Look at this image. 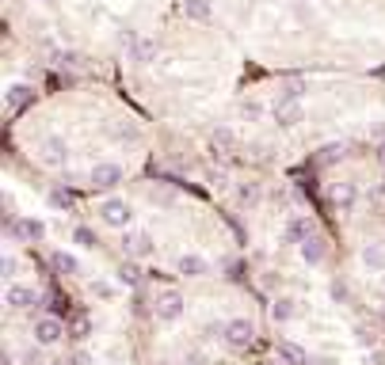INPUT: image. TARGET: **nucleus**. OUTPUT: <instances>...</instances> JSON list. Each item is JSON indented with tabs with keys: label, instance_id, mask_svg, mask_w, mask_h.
I'll use <instances>...</instances> for the list:
<instances>
[{
	"label": "nucleus",
	"instance_id": "0eeeda50",
	"mask_svg": "<svg viewBox=\"0 0 385 365\" xmlns=\"http://www.w3.org/2000/svg\"><path fill=\"white\" fill-rule=\"evenodd\" d=\"M123 252L134 255V259H145V255H153V236L149 232H126L123 236Z\"/></svg>",
	"mask_w": 385,
	"mask_h": 365
},
{
	"label": "nucleus",
	"instance_id": "ddd939ff",
	"mask_svg": "<svg viewBox=\"0 0 385 365\" xmlns=\"http://www.w3.org/2000/svg\"><path fill=\"white\" fill-rule=\"evenodd\" d=\"M324 255H328V243H324V240H320V236H317V232H313V236H309V240H305V243H302V259H305V263H309V267H317V263H324Z\"/></svg>",
	"mask_w": 385,
	"mask_h": 365
},
{
	"label": "nucleus",
	"instance_id": "a878e982",
	"mask_svg": "<svg viewBox=\"0 0 385 365\" xmlns=\"http://www.w3.org/2000/svg\"><path fill=\"white\" fill-rule=\"evenodd\" d=\"M73 240L81 243V247H96V232H92V228H84V225L73 232Z\"/></svg>",
	"mask_w": 385,
	"mask_h": 365
},
{
	"label": "nucleus",
	"instance_id": "c85d7f7f",
	"mask_svg": "<svg viewBox=\"0 0 385 365\" xmlns=\"http://www.w3.org/2000/svg\"><path fill=\"white\" fill-rule=\"evenodd\" d=\"M340 156H344V145H328L320 160H324V164H332V160H340Z\"/></svg>",
	"mask_w": 385,
	"mask_h": 365
},
{
	"label": "nucleus",
	"instance_id": "f3484780",
	"mask_svg": "<svg viewBox=\"0 0 385 365\" xmlns=\"http://www.w3.org/2000/svg\"><path fill=\"white\" fill-rule=\"evenodd\" d=\"M50 263H54L58 274H76V270H81V263H76L69 252H54V255H50Z\"/></svg>",
	"mask_w": 385,
	"mask_h": 365
},
{
	"label": "nucleus",
	"instance_id": "412c9836",
	"mask_svg": "<svg viewBox=\"0 0 385 365\" xmlns=\"http://www.w3.org/2000/svg\"><path fill=\"white\" fill-rule=\"evenodd\" d=\"M305 96V80L302 76H290L287 84H282V91H279V99H302Z\"/></svg>",
	"mask_w": 385,
	"mask_h": 365
},
{
	"label": "nucleus",
	"instance_id": "6ab92c4d",
	"mask_svg": "<svg viewBox=\"0 0 385 365\" xmlns=\"http://www.w3.org/2000/svg\"><path fill=\"white\" fill-rule=\"evenodd\" d=\"M153 57H156V42H153V38H138V42H134V61L149 65Z\"/></svg>",
	"mask_w": 385,
	"mask_h": 365
},
{
	"label": "nucleus",
	"instance_id": "f257e3e1",
	"mask_svg": "<svg viewBox=\"0 0 385 365\" xmlns=\"http://www.w3.org/2000/svg\"><path fill=\"white\" fill-rule=\"evenodd\" d=\"M99 217H103V225H111V228H126L134 221V210H130V202H123V198H107V202L99 206Z\"/></svg>",
	"mask_w": 385,
	"mask_h": 365
},
{
	"label": "nucleus",
	"instance_id": "f704fd0d",
	"mask_svg": "<svg viewBox=\"0 0 385 365\" xmlns=\"http://www.w3.org/2000/svg\"><path fill=\"white\" fill-rule=\"evenodd\" d=\"M370 198H374V206H377V210H385V187H377Z\"/></svg>",
	"mask_w": 385,
	"mask_h": 365
},
{
	"label": "nucleus",
	"instance_id": "1a4fd4ad",
	"mask_svg": "<svg viewBox=\"0 0 385 365\" xmlns=\"http://www.w3.org/2000/svg\"><path fill=\"white\" fill-rule=\"evenodd\" d=\"M12 236H16V240L34 243V240H42V236H46V225H42L39 217H19L16 225H12Z\"/></svg>",
	"mask_w": 385,
	"mask_h": 365
},
{
	"label": "nucleus",
	"instance_id": "4468645a",
	"mask_svg": "<svg viewBox=\"0 0 385 365\" xmlns=\"http://www.w3.org/2000/svg\"><path fill=\"white\" fill-rule=\"evenodd\" d=\"M309 236H313V221H309V217H290V225H287V243H298V247H302Z\"/></svg>",
	"mask_w": 385,
	"mask_h": 365
},
{
	"label": "nucleus",
	"instance_id": "c756f323",
	"mask_svg": "<svg viewBox=\"0 0 385 365\" xmlns=\"http://www.w3.org/2000/svg\"><path fill=\"white\" fill-rule=\"evenodd\" d=\"M210 183H214L218 190H225V187H229V171H214V175H210Z\"/></svg>",
	"mask_w": 385,
	"mask_h": 365
},
{
	"label": "nucleus",
	"instance_id": "bb28decb",
	"mask_svg": "<svg viewBox=\"0 0 385 365\" xmlns=\"http://www.w3.org/2000/svg\"><path fill=\"white\" fill-rule=\"evenodd\" d=\"M69 331H73V339H88V331H92L88 316H76V320H73V327H69Z\"/></svg>",
	"mask_w": 385,
	"mask_h": 365
},
{
	"label": "nucleus",
	"instance_id": "72a5a7b5",
	"mask_svg": "<svg viewBox=\"0 0 385 365\" xmlns=\"http://www.w3.org/2000/svg\"><path fill=\"white\" fill-rule=\"evenodd\" d=\"M355 335H359V342H362V346H370V342H374V331H366V327H359Z\"/></svg>",
	"mask_w": 385,
	"mask_h": 365
},
{
	"label": "nucleus",
	"instance_id": "a211bd4d",
	"mask_svg": "<svg viewBox=\"0 0 385 365\" xmlns=\"http://www.w3.org/2000/svg\"><path fill=\"white\" fill-rule=\"evenodd\" d=\"M294 305H298L294 297H279V300H275V309H271V316H275V324H287V320L298 312Z\"/></svg>",
	"mask_w": 385,
	"mask_h": 365
},
{
	"label": "nucleus",
	"instance_id": "dca6fc26",
	"mask_svg": "<svg viewBox=\"0 0 385 365\" xmlns=\"http://www.w3.org/2000/svg\"><path fill=\"white\" fill-rule=\"evenodd\" d=\"M206 270H210V267H206L202 255H183V259H180V274L183 278H202Z\"/></svg>",
	"mask_w": 385,
	"mask_h": 365
},
{
	"label": "nucleus",
	"instance_id": "b1692460",
	"mask_svg": "<svg viewBox=\"0 0 385 365\" xmlns=\"http://www.w3.org/2000/svg\"><path fill=\"white\" fill-rule=\"evenodd\" d=\"M50 206H54V210H69V206H73V195H69V190H50Z\"/></svg>",
	"mask_w": 385,
	"mask_h": 365
},
{
	"label": "nucleus",
	"instance_id": "20e7f679",
	"mask_svg": "<svg viewBox=\"0 0 385 365\" xmlns=\"http://www.w3.org/2000/svg\"><path fill=\"white\" fill-rule=\"evenodd\" d=\"M180 316H183V297L176 289L160 293V297H156V320H164V324H176Z\"/></svg>",
	"mask_w": 385,
	"mask_h": 365
},
{
	"label": "nucleus",
	"instance_id": "7c9ffc66",
	"mask_svg": "<svg viewBox=\"0 0 385 365\" xmlns=\"http://www.w3.org/2000/svg\"><path fill=\"white\" fill-rule=\"evenodd\" d=\"M237 198H240V202H256V187H240Z\"/></svg>",
	"mask_w": 385,
	"mask_h": 365
},
{
	"label": "nucleus",
	"instance_id": "9b49d317",
	"mask_svg": "<svg viewBox=\"0 0 385 365\" xmlns=\"http://www.w3.org/2000/svg\"><path fill=\"white\" fill-rule=\"evenodd\" d=\"M4 300H8L12 309H31V305H39V293H34V289H27V285H8Z\"/></svg>",
	"mask_w": 385,
	"mask_h": 365
},
{
	"label": "nucleus",
	"instance_id": "cd10ccee",
	"mask_svg": "<svg viewBox=\"0 0 385 365\" xmlns=\"http://www.w3.org/2000/svg\"><path fill=\"white\" fill-rule=\"evenodd\" d=\"M240 114H244V118H260V114H263V107L260 103H256V99H244V103H240Z\"/></svg>",
	"mask_w": 385,
	"mask_h": 365
},
{
	"label": "nucleus",
	"instance_id": "e433bc0d",
	"mask_svg": "<svg viewBox=\"0 0 385 365\" xmlns=\"http://www.w3.org/2000/svg\"><path fill=\"white\" fill-rule=\"evenodd\" d=\"M50 365H69V362H50Z\"/></svg>",
	"mask_w": 385,
	"mask_h": 365
},
{
	"label": "nucleus",
	"instance_id": "f8f14e48",
	"mask_svg": "<svg viewBox=\"0 0 385 365\" xmlns=\"http://www.w3.org/2000/svg\"><path fill=\"white\" fill-rule=\"evenodd\" d=\"M275 357H279V365H305L309 362V354H305L298 342H279V346H275Z\"/></svg>",
	"mask_w": 385,
	"mask_h": 365
},
{
	"label": "nucleus",
	"instance_id": "aec40b11",
	"mask_svg": "<svg viewBox=\"0 0 385 365\" xmlns=\"http://www.w3.org/2000/svg\"><path fill=\"white\" fill-rule=\"evenodd\" d=\"M362 263L374 270H385V247H377V243H370V247H362Z\"/></svg>",
	"mask_w": 385,
	"mask_h": 365
},
{
	"label": "nucleus",
	"instance_id": "5701e85b",
	"mask_svg": "<svg viewBox=\"0 0 385 365\" xmlns=\"http://www.w3.org/2000/svg\"><path fill=\"white\" fill-rule=\"evenodd\" d=\"M210 145H214V148H222V153H229V148H233V145H237V137H233V133H229V130H214Z\"/></svg>",
	"mask_w": 385,
	"mask_h": 365
},
{
	"label": "nucleus",
	"instance_id": "393cba45",
	"mask_svg": "<svg viewBox=\"0 0 385 365\" xmlns=\"http://www.w3.org/2000/svg\"><path fill=\"white\" fill-rule=\"evenodd\" d=\"M336 206L340 210H351L355 206V187H336Z\"/></svg>",
	"mask_w": 385,
	"mask_h": 365
},
{
	"label": "nucleus",
	"instance_id": "423d86ee",
	"mask_svg": "<svg viewBox=\"0 0 385 365\" xmlns=\"http://www.w3.org/2000/svg\"><path fill=\"white\" fill-rule=\"evenodd\" d=\"M61 335H65V324H61L58 316H42L39 324H34V339H39V346H54V342H61Z\"/></svg>",
	"mask_w": 385,
	"mask_h": 365
},
{
	"label": "nucleus",
	"instance_id": "7ed1b4c3",
	"mask_svg": "<svg viewBox=\"0 0 385 365\" xmlns=\"http://www.w3.org/2000/svg\"><path fill=\"white\" fill-rule=\"evenodd\" d=\"M118 183H123V168H118V164L103 160V164L92 168V187H96V190H115Z\"/></svg>",
	"mask_w": 385,
	"mask_h": 365
},
{
	"label": "nucleus",
	"instance_id": "9d476101",
	"mask_svg": "<svg viewBox=\"0 0 385 365\" xmlns=\"http://www.w3.org/2000/svg\"><path fill=\"white\" fill-rule=\"evenodd\" d=\"M275 122L279 126H298L302 122V103L298 99H275Z\"/></svg>",
	"mask_w": 385,
	"mask_h": 365
},
{
	"label": "nucleus",
	"instance_id": "473e14b6",
	"mask_svg": "<svg viewBox=\"0 0 385 365\" xmlns=\"http://www.w3.org/2000/svg\"><path fill=\"white\" fill-rule=\"evenodd\" d=\"M16 267H19V263H16V255H4V274H16Z\"/></svg>",
	"mask_w": 385,
	"mask_h": 365
},
{
	"label": "nucleus",
	"instance_id": "2f4dec72",
	"mask_svg": "<svg viewBox=\"0 0 385 365\" xmlns=\"http://www.w3.org/2000/svg\"><path fill=\"white\" fill-rule=\"evenodd\" d=\"M332 300H347V285H344V282L332 285Z\"/></svg>",
	"mask_w": 385,
	"mask_h": 365
},
{
	"label": "nucleus",
	"instance_id": "c9c22d12",
	"mask_svg": "<svg viewBox=\"0 0 385 365\" xmlns=\"http://www.w3.org/2000/svg\"><path fill=\"white\" fill-rule=\"evenodd\" d=\"M377 160H382V168H385V145H382V153H377Z\"/></svg>",
	"mask_w": 385,
	"mask_h": 365
},
{
	"label": "nucleus",
	"instance_id": "2eb2a0df",
	"mask_svg": "<svg viewBox=\"0 0 385 365\" xmlns=\"http://www.w3.org/2000/svg\"><path fill=\"white\" fill-rule=\"evenodd\" d=\"M183 16L195 19V23H206V19L214 16V12H210V0H183Z\"/></svg>",
	"mask_w": 385,
	"mask_h": 365
},
{
	"label": "nucleus",
	"instance_id": "f03ea898",
	"mask_svg": "<svg viewBox=\"0 0 385 365\" xmlns=\"http://www.w3.org/2000/svg\"><path fill=\"white\" fill-rule=\"evenodd\" d=\"M31 103H34V88H31V84H8V88H4V111H8V114L27 111Z\"/></svg>",
	"mask_w": 385,
	"mask_h": 365
},
{
	"label": "nucleus",
	"instance_id": "4be33fe9",
	"mask_svg": "<svg viewBox=\"0 0 385 365\" xmlns=\"http://www.w3.org/2000/svg\"><path fill=\"white\" fill-rule=\"evenodd\" d=\"M118 282H123V285H138L141 282L138 263H123V267H118Z\"/></svg>",
	"mask_w": 385,
	"mask_h": 365
},
{
	"label": "nucleus",
	"instance_id": "39448f33",
	"mask_svg": "<svg viewBox=\"0 0 385 365\" xmlns=\"http://www.w3.org/2000/svg\"><path fill=\"white\" fill-rule=\"evenodd\" d=\"M222 335H225V342H229L233 350H244L248 342H252V335H256V327L248 324V320H229V324L222 327Z\"/></svg>",
	"mask_w": 385,
	"mask_h": 365
},
{
	"label": "nucleus",
	"instance_id": "6e6552de",
	"mask_svg": "<svg viewBox=\"0 0 385 365\" xmlns=\"http://www.w3.org/2000/svg\"><path fill=\"white\" fill-rule=\"evenodd\" d=\"M69 160V148L61 137H46L42 141V164H50V168H65Z\"/></svg>",
	"mask_w": 385,
	"mask_h": 365
}]
</instances>
